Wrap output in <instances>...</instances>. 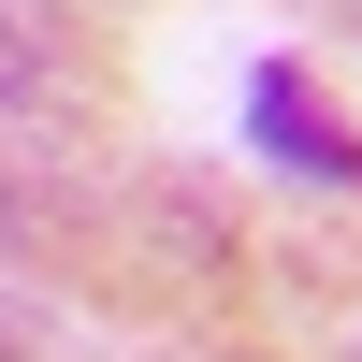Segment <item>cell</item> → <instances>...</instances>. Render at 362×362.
<instances>
[{"label":"cell","instance_id":"6da1fadb","mask_svg":"<svg viewBox=\"0 0 362 362\" xmlns=\"http://www.w3.org/2000/svg\"><path fill=\"white\" fill-rule=\"evenodd\" d=\"M247 131L276 145L290 174H319V189H362V145H348L334 116L305 102V73H290V58H261V73H247Z\"/></svg>","mask_w":362,"mask_h":362},{"label":"cell","instance_id":"7a4b0ae2","mask_svg":"<svg viewBox=\"0 0 362 362\" xmlns=\"http://www.w3.org/2000/svg\"><path fill=\"white\" fill-rule=\"evenodd\" d=\"M44 87V0H0V102Z\"/></svg>","mask_w":362,"mask_h":362},{"label":"cell","instance_id":"3957f363","mask_svg":"<svg viewBox=\"0 0 362 362\" xmlns=\"http://www.w3.org/2000/svg\"><path fill=\"white\" fill-rule=\"evenodd\" d=\"M0 362H29V334H15V319H0Z\"/></svg>","mask_w":362,"mask_h":362}]
</instances>
